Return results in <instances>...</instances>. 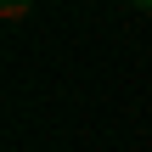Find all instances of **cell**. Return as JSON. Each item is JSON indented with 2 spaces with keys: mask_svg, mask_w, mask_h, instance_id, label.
Here are the masks:
<instances>
[{
  "mask_svg": "<svg viewBox=\"0 0 152 152\" xmlns=\"http://www.w3.org/2000/svg\"><path fill=\"white\" fill-rule=\"evenodd\" d=\"M28 11H34V6H28V0H6V11H0V17H6V23H23V17H28Z\"/></svg>",
  "mask_w": 152,
  "mask_h": 152,
  "instance_id": "1",
  "label": "cell"
}]
</instances>
